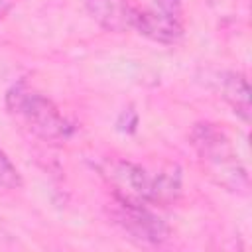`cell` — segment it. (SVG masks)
I'll use <instances>...</instances> for the list:
<instances>
[{
	"mask_svg": "<svg viewBox=\"0 0 252 252\" xmlns=\"http://www.w3.org/2000/svg\"><path fill=\"white\" fill-rule=\"evenodd\" d=\"M132 30H136L138 33L146 35L148 39H154L163 45H173L183 37L181 18L167 16L156 8H148V10L136 8L134 20H132Z\"/></svg>",
	"mask_w": 252,
	"mask_h": 252,
	"instance_id": "cell-5",
	"label": "cell"
},
{
	"mask_svg": "<svg viewBox=\"0 0 252 252\" xmlns=\"http://www.w3.org/2000/svg\"><path fill=\"white\" fill-rule=\"evenodd\" d=\"M219 91L232 112L244 122H250V85L244 73L224 71L219 75Z\"/></svg>",
	"mask_w": 252,
	"mask_h": 252,
	"instance_id": "cell-7",
	"label": "cell"
},
{
	"mask_svg": "<svg viewBox=\"0 0 252 252\" xmlns=\"http://www.w3.org/2000/svg\"><path fill=\"white\" fill-rule=\"evenodd\" d=\"M8 8H10V0H0V18L8 12Z\"/></svg>",
	"mask_w": 252,
	"mask_h": 252,
	"instance_id": "cell-11",
	"label": "cell"
},
{
	"mask_svg": "<svg viewBox=\"0 0 252 252\" xmlns=\"http://www.w3.org/2000/svg\"><path fill=\"white\" fill-rule=\"evenodd\" d=\"M6 110L30 134L49 144L67 142L75 132V124L57 108V104L26 81H18L8 89Z\"/></svg>",
	"mask_w": 252,
	"mask_h": 252,
	"instance_id": "cell-3",
	"label": "cell"
},
{
	"mask_svg": "<svg viewBox=\"0 0 252 252\" xmlns=\"http://www.w3.org/2000/svg\"><path fill=\"white\" fill-rule=\"evenodd\" d=\"M98 171L118 199L165 207L175 203L181 195V169L177 165L150 171L128 159H108L98 165Z\"/></svg>",
	"mask_w": 252,
	"mask_h": 252,
	"instance_id": "cell-1",
	"label": "cell"
},
{
	"mask_svg": "<svg viewBox=\"0 0 252 252\" xmlns=\"http://www.w3.org/2000/svg\"><path fill=\"white\" fill-rule=\"evenodd\" d=\"M83 4L102 30L114 33L132 30L136 6L130 0H83Z\"/></svg>",
	"mask_w": 252,
	"mask_h": 252,
	"instance_id": "cell-6",
	"label": "cell"
},
{
	"mask_svg": "<svg viewBox=\"0 0 252 252\" xmlns=\"http://www.w3.org/2000/svg\"><path fill=\"white\" fill-rule=\"evenodd\" d=\"M181 4L183 0H156V10L167 14V16H175V18H181Z\"/></svg>",
	"mask_w": 252,
	"mask_h": 252,
	"instance_id": "cell-10",
	"label": "cell"
},
{
	"mask_svg": "<svg viewBox=\"0 0 252 252\" xmlns=\"http://www.w3.org/2000/svg\"><path fill=\"white\" fill-rule=\"evenodd\" d=\"M189 144L195 150L207 175L226 191L246 195L250 181L246 167L238 159L228 134L215 122H197L189 132Z\"/></svg>",
	"mask_w": 252,
	"mask_h": 252,
	"instance_id": "cell-2",
	"label": "cell"
},
{
	"mask_svg": "<svg viewBox=\"0 0 252 252\" xmlns=\"http://www.w3.org/2000/svg\"><path fill=\"white\" fill-rule=\"evenodd\" d=\"M136 126H138V114H136V110H134L132 106L124 108V110L120 112L118 120H116V128H118L120 132L132 134V132L136 130Z\"/></svg>",
	"mask_w": 252,
	"mask_h": 252,
	"instance_id": "cell-9",
	"label": "cell"
},
{
	"mask_svg": "<svg viewBox=\"0 0 252 252\" xmlns=\"http://www.w3.org/2000/svg\"><path fill=\"white\" fill-rule=\"evenodd\" d=\"M110 217L132 240L140 244L159 246L171 234V228L167 226V222L158 213H154L150 205H144V203L114 197Z\"/></svg>",
	"mask_w": 252,
	"mask_h": 252,
	"instance_id": "cell-4",
	"label": "cell"
},
{
	"mask_svg": "<svg viewBox=\"0 0 252 252\" xmlns=\"http://www.w3.org/2000/svg\"><path fill=\"white\" fill-rule=\"evenodd\" d=\"M0 187H4V189L22 187V175L2 148H0Z\"/></svg>",
	"mask_w": 252,
	"mask_h": 252,
	"instance_id": "cell-8",
	"label": "cell"
}]
</instances>
